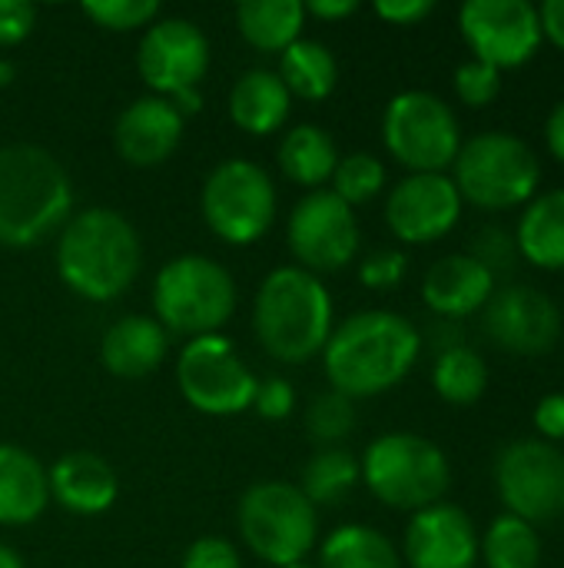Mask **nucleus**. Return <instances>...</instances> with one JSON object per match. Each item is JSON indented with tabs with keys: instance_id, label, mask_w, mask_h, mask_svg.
<instances>
[{
	"instance_id": "obj_31",
	"label": "nucleus",
	"mask_w": 564,
	"mask_h": 568,
	"mask_svg": "<svg viewBox=\"0 0 564 568\" xmlns=\"http://www.w3.org/2000/svg\"><path fill=\"white\" fill-rule=\"evenodd\" d=\"M479 559L485 568H539L542 566V536L519 516L492 519L485 539L479 542Z\"/></svg>"
},
{
	"instance_id": "obj_21",
	"label": "nucleus",
	"mask_w": 564,
	"mask_h": 568,
	"mask_svg": "<svg viewBox=\"0 0 564 568\" xmlns=\"http://www.w3.org/2000/svg\"><path fill=\"white\" fill-rule=\"evenodd\" d=\"M50 496L73 516H100L116 503L120 483L106 459L96 453H66L47 473Z\"/></svg>"
},
{
	"instance_id": "obj_42",
	"label": "nucleus",
	"mask_w": 564,
	"mask_h": 568,
	"mask_svg": "<svg viewBox=\"0 0 564 568\" xmlns=\"http://www.w3.org/2000/svg\"><path fill=\"white\" fill-rule=\"evenodd\" d=\"M432 0H379L376 3V13L396 27H412L419 20H425L432 13Z\"/></svg>"
},
{
	"instance_id": "obj_22",
	"label": "nucleus",
	"mask_w": 564,
	"mask_h": 568,
	"mask_svg": "<svg viewBox=\"0 0 564 568\" xmlns=\"http://www.w3.org/2000/svg\"><path fill=\"white\" fill-rule=\"evenodd\" d=\"M166 359V329L150 316L116 320L100 343V363L120 379L150 376Z\"/></svg>"
},
{
	"instance_id": "obj_48",
	"label": "nucleus",
	"mask_w": 564,
	"mask_h": 568,
	"mask_svg": "<svg viewBox=\"0 0 564 568\" xmlns=\"http://www.w3.org/2000/svg\"><path fill=\"white\" fill-rule=\"evenodd\" d=\"M13 80V67L7 60H0V87H7Z\"/></svg>"
},
{
	"instance_id": "obj_18",
	"label": "nucleus",
	"mask_w": 564,
	"mask_h": 568,
	"mask_svg": "<svg viewBox=\"0 0 564 568\" xmlns=\"http://www.w3.org/2000/svg\"><path fill=\"white\" fill-rule=\"evenodd\" d=\"M406 562L409 568L479 566V532L469 513L452 503H435L412 513L406 529Z\"/></svg>"
},
{
	"instance_id": "obj_49",
	"label": "nucleus",
	"mask_w": 564,
	"mask_h": 568,
	"mask_svg": "<svg viewBox=\"0 0 564 568\" xmlns=\"http://www.w3.org/2000/svg\"><path fill=\"white\" fill-rule=\"evenodd\" d=\"M283 568H316V566H309V562H293V566H283Z\"/></svg>"
},
{
	"instance_id": "obj_8",
	"label": "nucleus",
	"mask_w": 564,
	"mask_h": 568,
	"mask_svg": "<svg viewBox=\"0 0 564 568\" xmlns=\"http://www.w3.org/2000/svg\"><path fill=\"white\" fill-rule=\"evenodd\" d=\"M239 532L246 546L283 568L302 562L316 546V506L293 483H256L239 499Z\"/></svg>"
},
{
	"instance_id": "obj_32",
	"label": "nucleus",
	"mask_w": 564,
	"mask_h": 568,
	"mask_svg": "<svg viewBox=\"0 0 564 568\" xmlns=\"http://www.w3.org/2000/svg\"><path fill=\"white\" fill-rule=\"evenodd\" d=\"M359 479H362V476H359V463H356L346 449L332 446V449H319V453L306 463L299 493H302L312 506H336V503H342V499L356 489Z\"/></svg>"
},
{
	"instance_id": "obj_14",
	"label": "nucleus",
	"mask_w": 564,
	"mask_h": 568,
	"mask_svg": "<svg viewBox=\"0 0 564 568\" xmlns=\"http://www.w3.org/2000/svg\"><path fill=\"white\" fill-rule=\"evenodd\" d=\"M459 30L475 60L499 73L525 67L545 40L539 7L529 0H469L459 10Z\"/></svg>"
},
{
	"instance_id": "obj_10",
	"label": "nucleus",
	"mask_w": 564,
	"mask_h": 568,
	"mask_svg": "<svg viewBox=\"0 0 564 568\" xmlns=\"http://www.w3.org/2000/svg\"><path fill=\"white\" fill-rule=\"evenodd\" d=\"M136 70L156 90V97L170 100L183 116L203 106L199 80L209 70V43L203 30L183 17L153 20L140 40Z\"/></svg>"
},
{
	"instance_id": "obj_40",
	"label": "nucleus",
	"mask_w": 564,
	"mask_h": 568,
	"mask_svg": "<svg viewBox=\"0 0 564 568\" xmlns=\"http://www.w3.org/2000/svg\"><path fill=\"white\" fill-rule=\"evenodd\" d=\"M296 406V389L273 376L266 383H256V396H253V409L263 416V419H286Z\"/></svg>"
},
{
	"instance_id": "obj_47",
	"label": "nucleus",
	"mask_w": 564,
	"mask_h": 568,
	"mask_svg": "<svg viewBox=\"0 0 564 568\" xmlns=\"http://www.w3.org/2000/svg\"><path fill=\"white\" fill-rule=\"evenodd\" d=\"M0 568H23V562H20V556L13 549L0 546Z\"/></svg>"
},
{
	"instance_id": "obj_1",
	"label": "nucleus",
	"mask_w": 564,
	"mask_h": 568,
	"mask_svg": "<svg viewBox=\"0 0 564 568\" xmlns=\"http://www.w3.org/2000/svg\"><path fill=\"white\" fill-rule=\"evenodd\" d=\"M422 353V336L412 320L389 310H362L332 329L322 363L336 393L369 399L399 386Z\"/></svg>"
},
{
	"instance_id": "obj_11",
	"label": "nucleus",
	"mask_w": 564,
	"mask_h": 568,
	"mask_svg": "<svg viewBox=\"0 0 564 568\" xmlns=\"http://www.w3.org/2000/svg\"><path fill=\"white\" fill-rule=\"evenodd\" d=\"M203 220L233 246L256 243L276 216V186L253 160H226L203 183Z\"/></svg>"
},
{
	"instance_id": "obj_15",
	"label": "nucleus",
	"mask_w": 564,
	"mask_h": 568,
	"mask_svg": "<svg viewBox=\"0 0 564 568\" xmlns=\"http://www.w3.org/2000/svg\"><path fill=\"white\" fill-rule=\"evenodd\" d=\"M286 240L302 270L339 273L359 253V223L332 190H312L293 206Z\"/></svg>"
},
{
	"instance_id": "obj_4",
	"label": "nucleus",
	"mask_w": 564,
	"mask_h": 568,
	"mask_svg": "<svg viewBox=\"0 0 564 568\" xmlns=\"http://www.w3.org/2000/svg\"><path fill=\"white\" fill-rule=\"evenodd\" d=\"M253 326L259 346L279 363H306L332 336V300L322 280L302 266L273 270L256 293Z\"/></svg>"
},
{
	"instance_id": "obj_5",
	"label": "nucleus",
	"mask_w": 564,
	"mask_h": 568,
	"mask_svg": "<svg viewBox=\"0 0 564 568\" xmlns=\"http://www.w3.org/2000/svg\"><path fill=\"white\" fill-rule=\"evenodd\" d=\"M359 476L382 506L402 513H422L442 503L452 486V466L442 446L416 433H386L369 443Z\"/></svg>"
},
{
	"instance_id": "obj_45",
	"label": "nucleus",
	"mask_w": 564,
	"mask_h": 568,
	"mask_svg": "<svg viewBox=\"0 0 564 568\" xmlns=\"http://www.w3.org/2000/svg\"><path fill=\"white\" fill-rule=\"evenodd\" d=\"M545 143H548V153L564 166V100L545 120Z\"/></svg>"
},
{
	"instance_id": "obj_16",
	"label": "nucleus",
	"mask_w": 564,
	"mask_h": 568,
	"mask_svg": "<svg viewBox=\"0 0 564 568\" xmlns=\"http://www.w3.org/2000/svg\"><path fill=\"white\" fill-rule=\"evenodd\" d=\"M482 326L512 356H545L562 339V310L535 286H505L485 303Z\"/></svg>"
},
{
	"instance_id": "obj_13",
	"label": "nucleus",
	"mask_w": 564,
	"mask_h": 568,
	"mask_svg": "<svg viewBox=\"0 0 564 568\" xmlns=\"http://www.w3.org/2000/svg\"><path fill=\"white\" fill-rule=\"evenodd\" d=\"M183 399L206 416H236L253 406L256 376L223 336H196L183 346L176 363Z\"/></svg>"
},
{
	"instance_id": "obj_26",
	"label": "nucleus",
	"mask_w": 564,
	"mask_h": 568,
	"mask_svg": "<svg viewBox=\"0 0 564 568\" xmlns=\"http://www.w3.org/2000/svg\"><path fill=\"white\" fill-rule=\"evenodd\" d=\"M306 23V3L299 0H246L236 7V27L243 40L266 53H283L299 40Z\"/></svg>"
},
{
	"instance_id": "obj_37",
	"label": "nucleus",
	"mask_w": 564,
	"mask_h": 568,
	"mask_svg": "<svg viewBox=\"0 0 564 568\" xmlns=\"http://www.w3.org/2000/svg\"><path fill=\"white\" fill-rule=\"evenodd\" d=\"M406 266L409 260L399 253V250H376L362 260L359 266V280L369 286V290H392L402 283L406 276Z\"/></svg>"
},
{
	"instance_id": "obj_44",
	"label": "nucleus",
	"mask_w": 564,
	"mask_h": 568,
	"mask_svg": "<svg viewBox=\"0 0 564 568\" xmlns=\"http://www.w3.org/2000/svg\"><path fill=\"white\" fill-rule=\"evenodd\" d=\"M539 23L542 37H548V43H555L564 53V0H545L539 7Z\"/></svg>"
},
{
	"instance_id": "obj_43",
	"label": "nucleus",
	"mask_w": 564,
	"mask_h": 568,
	"mask_svg": "<svg viewBox=\"0 0 564 568\" xmlns=\"http://www.w3.org/2000/svg\"><path fill=\"white\" fill-rule=\"evenodd\" d=\"M535 429L545 436V443L564 439V393H548L535 406Z\"/></svg>"
},
{
	"instance_id": "obj_34",
	"label": "nucleus",
	"mask_w": 564,
	"mask_h": 568,
	"mask_svg": "<svg viewBox=\"0 0 564 568\" xmlns=\"http://www.w3.org/2000/svg\"><path fill=\"white\" fill-rule=\"evenodd\" d=\"M356 426V406L349 396L342 393H319L312 403H309V413H306V429L309 436L319 443V446H336L342 443Z\"/></svg>"
},
{
	"instance_id": "obj_20",
	"label": "nucleus",
	"mask_w": 564,
	"mask_h": 568,
	"mask_svg": "<svg viewBox=\"0 0 564 568\" xmlns=\"http://www.w3.org/2000/svg\"><path fill=\"white\" fill-rule=\"evenodd\" d=\"M492 293H495V276L469 253L442 256L439 263L429 266L422 280L425 306L445 320H462L485 310Z\"/></svg>"
},
{
	"instance_id": "obj_17",
	"label": "nucleus",
	"mask_w": 564,
	"mask_h": 568,
	"mask_svg": "<svg viewBox=\"0 0 564 568\" xmlns=\"http://www.w3.org/2000/svg\"><path fill=\"white\" fill-rule=\"evenodd\" d=\"M459 216L462 196L445 173H409L386 200V223L396 240L409 246H425L449 236Z\"/></svg>"
},
{
	"instance_id": "obj_3",
	"label": "nucleus",
	"mask_w": 564,
	"mask_h": 568,
	"mask_svg": "<svg viewBox=\"0 0 564 568\" xmlns=\"http://www.w3.org/2000/svg\"><path fill=\"white\" fill-rule=\"evenodd\" d=\"M73 190L53 153L30 143L0 146V243L37 246L70 220Z\"/></svg>"
},
{
	"instance_id": "obj_33",
	"label": "nucleus",
	"mask_w": 564,
	"mask_h": 568,
	"mask_svg": "<svg viewBox=\"0 0 564 568\" xmlns=\"http://www.w3.org/2000/svg\"><path fill=\"white\" fill-rule=\"evenodd\" d=\"M386 186V166L382 160H376L372 153H349L339 156L336 170H332V193L349 203H369L372 196H379V190Z\"/></svg>"
},
{
	"instance_id": "obj_30",
	"label": "nucleus",
	"mask_w": 564,
	"mask_h": 568,
	"mask_svg": "<svg viewBox=\"0 0 564 568\" xmlns=\"http://www.w3.org/2000/svg\"><path fill=\"white\" fill-rule=\"evenodd\" d=\"M432 386L449 406H475L489 389V363L465 343L442 349L432 369Z\"/></svg>"
},
{
	"instance_id": "obj_27",
	"label": "nucleus",
	"mask_w": 564,
	"mask_h": 568,
	"mask_svg": "<svg viewBox=\"0 0 564 568\" xmlns=\"http://www.w3.org/2000/svg\"><path fill=\"white\" fill-rule=\"evenodd\" d=\"M339 163V150L322 126L299 123L279 143V166L299 186H322Z\"/></svg>"
},
{
	"instance_id": "obj_25",
	"label": "nucleus",
	"mask_w": 564,
	"mask_h": 568,
	"mask_svg": "<svg viewBox=\"0 0 564 568\" xmlns=\"http://www.w3.org/2000/svg\"><path fill=\"white\" fill-rule=\"evenodd\" d=\"M515 250L539 270L562 273L564 270V186L539 193L515 230Z\"/></svg>"
},
{
	"instance_id": "obj_36",
	"label": "nucleus",
	"mask_w": 564,
	"mask_h": 568,
	"mask_svg": "<svg viewBox=\"0 0 564 568\" xmlns=\"http://www.w3.org/2000/svg\"><path fill=\"white\" fill-rule=\"evenodd\" d=\"M455 93L465 106H489L502 93V73L482 60H469L455 70Z\"/></svg>"
},
{
	"instance_id": "obj_28",
	"label": "nucleus",
	"mask_w": 564,
	"mask_h": 568,
	"mask_svg": "<svg viewBox=\"0 0 564 568\" xmlns=\"http://www.w3.org/2000/svg\"><path fill=\"white\" fill-rule=\"evenodd\" d=\"M279 80L289 93L302 100H322L336 90L339 67L326 43L319 40H296L279 53Z\"/></svg>"
},
{
	"instance_id": "obj_41",
	"label": "nucleus",
	"mask_w": 564,
	"mask_h": 568,
	"mask_svg": "<svg viewBox=\"0 0 564 568\" xmlns=\"http://www.w3.org/2000/svg\"><path fill=\"white\" fill-rule=\"evenodd\" d=\"M37 10L23 0H0V47L20 43L33 30Z\"/></svg>"
},
{
	"instance_id": "obj_24",
	"label": "nucleus",
	"mask_w": 564,
	"mask_h": 568,
	"mask_svg": "<svg viewBox=\"0 0 564 568\" xmlns=\"http://www.w3.org/2000/svg\"><path fill=\"white\" fill-rule=\"evenodd\" d=\"M289 103H293V93L286 90L279 73L256 67L236 80V87L229 93V116L239 130H246L253 136H266L286 123Z\"/></svg>"
},
{
	"instance_id": "obj_46",
	"label": "nucleus",
	"mask_w": 564,
	"mask_h": 568,
	"mask_svg": "<svg viewBox=\"0 0 564 568\" xmlns=\"http://www.w3.org/2000/svg\"><path fill=\"white\" fill-rule=\"evenodd\" d=\"M356 0H312L309 7H306V13H312V17H319V20H339V17H349V13H356Z\"/></svg>"
},
{
	"instance_id": "obj_35",
	"label": "nucleus",
	"mask_w": 564,
	"mask_h": 568,
	"mask_svg": "<svg viewBox=\"0 0 564 568\" xmlns=\"http://www.w3.org/2000/svg\"><path fill=\"white\" fill-rule=\"evenodd\" d=\"M83 13L96 27L126 33L136 27H150L160 13V3H153V0H90V3H83Z\"/></svg>"
},
{
	"instance_id": "obj_23",
	"label": "nucleus",
	"mask_w": 564,
	"mask_h": 568,
	"mask_svg": "<svg viewBox=\"0 0 564 568\" xmlns=\"http://www.w3.org/2000/svg\"><path fill=\"white\" fill-rule=\"evenodd\" d=\"M50 503L47 469L20 446H0V526H27Z\"/></svg>"
},
{
	"instance_id": "obj_19",
	"label": "nucleus",
	"mask_w": 564,
	"mask_h": 568,
	"mask_svg": "<svg viewBox=\"0 0 564 568\" xmlns=\"http://www.w3.org/2000/svg\"><path fill=\"white\" fill-rule=\"evenodd\" d=\"M183 113L163 97L133 100L113 126V143L130 166H160L180 146Z\"/></svg>"
},
{
	"instance_id": "obj_7",
	"label": "nucleus",
	"mask_w": 564,
	"mask_h": 568,
	"mask_svg": "<svg viewBox=\"0 0 564 568\" xmlns=\"http://www.w3.org/2000/svg\"><path fill=\"white\" fill-rule=\"evenodd\" d=\"M156 323L183 336H216L236 310L233 276L209 256L186 253L170 260L153 283Z\"/></svg>"
},
{
	"instance_id": "obj_29",
	"label": "nucleus",
	"mask_w": 564,
	"mask_h": 568,
	"mask_svg": "<svg viewBox=\"0 0 564 568\" xmlns=\"http://www.w3.org/2000/svg\"><path fill=\"white\" fill-rule=\"evenodd\" d=\"M319 568H402L396 546L372 526H339L322 542Z\"/></svg>"
},
{
	"instance_id": "obj_6",
	"label": "nucleus",
	"mask_w": 564,
	"mask_h": 568,
	"mask_svg": "<svg viewBox=\"0 0 564 568\" xmlns=\"http://www.w3.org/2000/svg\"><path fill=\"white\" fill-rule=\"evenodd\" d=\"M452 166V183L462 203L469 200L479 210H515L532 203L542 183V160L522 136L509 130L472 136L462 143Z\"/></svg>"
},
{
	"instance_id": "obj_2",
	"label": "nucleus",
	"mask_w": 564,
	"mask_h": 568,
	"mask_svg": "<svg viewBox=\"0 0 564 568\" xmlns=\"http://www.w3.org/2000/svg\"><path fill=\"white\" fill-rule=\"evenodd\" d=\"M57 270L76 296L110 303L126 293L140 273V236L116 210L90 206L63 223Z\"/></svg>"
},
{
	"instance_id": "obj_12",
	"label": "nucleus",
	"mask_w": 564,
	"mask_h": 568,
	"mask_svg": "<svg viewBox=\"0 0 564 568\" xmlns=\"http://www.w3.org/2000/svg\"><path fill=\"white\" fill-rule=\"evenodd\" d=\"M495 489L509 516L529 526L564 516V453L545 439H515L495 459Z\"/></svg>"
},
{
	"instance_id": "obj_9",
	"label": "nucleus",
	"mask_w": 564,
	"mask_h": 568,
	"mask_svg": "<svg viewBox=\"0 0 564 568\" xmlns=\"http://www.w3.org/2000/svg\"><path fill=\"white\" fill-rule=\"evenodd\" d=\"M386 150L412 173H445L462 150V126L452 106L429 90H406L382 116Z\"/></svg>"
},
{
	"instance_id": "obj_38",
	"label": "nucleus",
	"mask_w": 564,
	"mask_h": 568,
	"mask_svg": "<svg viewBox=\"0 0 564 568\" xmlns=\"http://www.w3.org/2000/svg\"><path fill=\"white\" fill-rule=\"evenodd\" d=\"M515 240L502 230V226H485L479 236H475V250L469 256H475L492 276L499 270H512V260H515Z\"/></svg>"
},
{
	"instance_id": "obj_39",
	"label": "nucleus",
	"mask_w": 564,
	"mask_h": 568,
	"mask_svg": "<svg viewBox=\"0 0 564 568\" xmlns=\"http://www.w3.org/2000/svg\"><path fill=\"white\" fill-rule=\"evenodd\" d=\"M183 568H243V562H239V552H236L233 542L206 536V539H196L186 549Z\"/></svg>"
}]
</instances>
